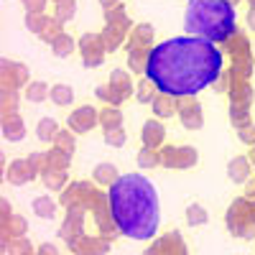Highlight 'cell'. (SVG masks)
Segmentation results:
<instances>
[{"mask_svg":"<svg viewBox=\"0 0 255 255\" xmlns=\"http://www.w3.org/2000/svg\"><path fill=\"white\" fill-rule=\"evenodd\" d=\"M222 51L199 36H174L145 56V77L168 97H194L222 74Z\"/></svg>","mask_w":255,"mask_h":255,"instance_id":"1","label":"cell"},{"mask_svg":"<svg viewBox=\"0 0 255 255\" xmlns=\"http://www.w3.org/2000/svg\"><path fill=\"white\" fill-rule=\"evenodd\" d=\"M110 215L130 240H151L158 232L161 204L153 184L143 174H123L110 186Z\"/></svg>","mask_w":255,"mask_h":255,"instance_id":"2","label":"cell"},{"mask_svg":"<svg viewBox=\"0 0 255 255\" xmlns=\"http://www.w3.org/2000/svg\"><path fill=\"white\" fill-rule=\"evenodd\" d=\"M184 28L189 36L207 38L212 44L227 41L235 33V8L230 0H189Z\"/></svg>","mask_w":255,"mask_h":255,"instance_id":"3","label":"cell"}]
</instances>
